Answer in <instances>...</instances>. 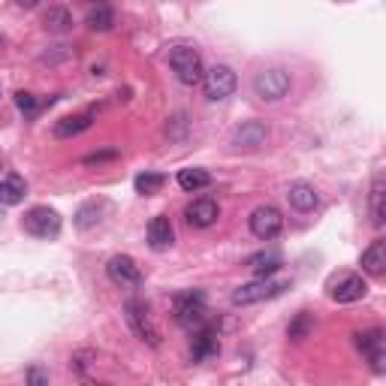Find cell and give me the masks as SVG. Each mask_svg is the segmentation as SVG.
Listing matches in <instances>:
<instances>
[{
  "instance_id": "obj_1",
  "label": "cell",
  "mask_w": 386,
  "mask_h": 386,
  "mask_svg": "<svg viewBox=\"0 0 386 386\" xmlns=\"http://www.w3.org/2000/svg\"><path fill=\"white\" fill-rule=\"evenodd\" d=\"M172 314H176V323L185 329H199L208 320L206 314V296L199 290H185L172 299Z\"/></svg>"
},
{
  "instance_id": "obj_2",
  "label": "cell",
  "mask_w": 386,
  "mask_h": 386,
  "mask_svg": "<svg viewBox=\"0 0 386 386\" xmlns=\"http://www.w3.org/2000/svg\"><path fill=\"white\" fill-rule=\"evenodd\" d=\"M124 317H127V326L133 329V335L139 338V341L151 344V347H160V329L154 326V320H151L148 305H145V302H139V299H127Z\"/></svg>"
},
{
  "instance_id": "obj_3",
  "label": "cell",
  "mask_w": 386,
  "mask_h": 386,
  "mask_svg": "<svg viewBox=\"0 0 386 386\" xmlns=\"http://www.w3.org/2000/svg\"><path fill=\"white\" fill-rule=\"evenodd\" d=\"M169 67L176 72V79L181 85H199L202 82V58L199 52L193 49V45H176V49L169 52Z\"/></svg>"
},
{
  "instance_id": "obj_4",
  "label": "cell",
  "mask_w": 386,
  "mask_h": 386,
  "mask_svg": "<svg viewBox=\"0 0 386 386\" xmlns=\"http://www.w3.org/2000/svg\"><path fill=\"white\" fill-rule=\"evenodd\" d=\"M22 229L33 238H54L61 233V215L49 206H36L31 211H24Z\"/></svg>"
},
{
  "instance_id": "obj_5",
  "label": "cell",
  "mask_w": 386,
  "mask_h": 386,
  "mask_svg": "<svg viewBox=\"0 0 386 386\" xmlns=\"http://www.w3.org/2000/svg\"><path fill=\"white\" fill-rule=\"evenodd\" d=\"M290 91V76L284 70H263L256 72L254 79V94L263 100V103H278V100L287 97Z\"/></svg>"
},
{
  "instance_id": "obj_6",
  "label": "cell",
  "mask_w": 386,
  "mask_h": 386,
  "mask_svg": "<svg viewBox=\"0 0 386 386\" xmlns=\"http://www.w3.org/2000/svg\"><path fill=\"white\" fill-rule=\"evenodd\" d=\"M236 85H238V79L226 63H215L208 72H202V88H206L208 100H226L236 91Z\"/></svg>"
},
{
  "instance_id": "obj_7",
  "label": "cell",
  "mask_w": 386,
  "mask_h": 386,
  "mask_svg": "<svg viewBox=\"0 0 386 386\" xmlns=\"http://www.w3.org/2000/svg\"><path fill=\"white\" fill-rule=\"evenodd\" d=\"M287 290L284 281H269V278H260V281H251V284H242L236 293H233V305H254V302H263V299H272L278 293Z\"/></svg>"
},
{
  "instance_id": "obj_8",
  "label": "cell",
  "mask_w": 386,
  "mask_h": 386,
  "mask_svg": "<svg viewBox=\"0 0 386 386\" xmlns=\"http://www.w3.org/2000/svg\"><path fill=\"white\" fill-rule=\"evenodd\" d=\"M106 275L118 287H139L142 284V269L136 265L133 256H127V254H115L112 260L106 263Z\"/></svg>"
},
{
  "instance_id": "obj_9",
  "label": "cell",
  "mask_w": 386,
  "mask_h": 386,
  "mask_svg": "<svg viewBox=\"0 0 386 386\" xmlns=\"http://www.w3.org/2000/svg\"><path fill=\"white\" fill-rule=\"evenodd\" d=\"M284 229V215L275 206H260L254 208L251 215V233L256 238H263V242H269V238H275Z\"/></svg>"
},
{
  "instance_id": "obj_10",
  "label": "cell",
  "mask_w": 386,
  "mask_h": 386,
  "mask_svg": "<svg viewBox=\"0 0 386 386\" xmlns=\"http://www.w3.org/2000/svg\"><path fill=\"white\" fill-rule=\"evenodd\" d=\"M353 338H356V347L371 360L374 371L383 374L386 371V338H383L380 329H369V332H360Z\"/></svg>"
},
{
  "instance_id": "obj_11",
  "label": "cell",
  "mask_w": 386,
  "mask_h": 386,
  "mask_svg": "<svg viewBox=\"0 0 386 386\" xmlns=\"http://www.w3.org/2000/svg\"><path fill=\"white\" fill-rule=\"evenodd\" d=\"M365 293H369V284H365L360 275H341V278L332 281V299L341 302V305L365 299Z\"/></svg>"
},
{
  "instance_id": "obj_12",
  "label": "cell",
  "mask_w": 386,
  "mask_h": 386,
  "mask_svg": "<svg viewBox=\"0 0 386 386\" xmlns=\"http://www.w3.org/2000/svg\"><path fill=\"white\" fill-rule=\"evenodd\" d=\"M220 353V341H217V332L211 326L202 323L199 329H193V344H190V356L196 362H206V360H215Z\"/></svg>"
},
{
  "instance_id": "obj_13",
  "label": "cell",
  "mask_w": 386,
  "mask_h": 386,
  "mask_svg": "<svg viewBox=\"0 0 386 386\" xmlns=\"http://www.w3.org/2000/svg\"><path fill=\"white\" fill-rule=\"evenodd\" d=\"M265 139H269V127H265L263 121H247L233 133V145H236V148H242V151L263 148Z\"/></svg>"
},
{
  "instance_id": "obj_14",
  "label": "cell",
  "mask_w": 386,
  "mask_h": 386,
  "mask_svg": "<svg viewBox=\"0 0 386 386\" xmlns=\"http://www.w3.org/2000/svg\"><path fill=\"white\" fill-rule=\"evenodd\" d=\"M185 217H187V224H190V226L206 229V226H211V224H215V220L220 217V208H217V202H215V199L199 196V199H193L190 206L185 208Z\"/></svg>"
},
{
  "instance_id": "obj_15",
  "label": "cell",
  "mask_w": 386,
  "mask_h": 386,
  "mask_svg": "<svg viewBox=\"0 0 386 386\" xmlns=\"http://www.w3.org/2000/svg\"><path fill=\"white\" fill-rule=\"evenodd\" d=\"M172 242H176V229H172V220L169 217H154L148 224V245L154 247V251H167V247H172Z\"/></svg>"
},
{
  "instance_id": "obj_16",
  "label": "cell",
  "mask_w": 386,
  "mask_h": 386,
  "mask_svg": "<svg viewBox=\"0 0 386 386\" xmlns=\"http://www.w3.org/2000/svg\"><path fill=\"white\" fill-rule=\"evenodd\" d=\"M287 199H290V206L296 208V211H314L317 202H320L317 190L311 187V185H305V181H296V185H290Z\"/></svg>"
},
{
  "instance_id": "obj_17",
  "label": "cell",
  "mask_w": 386,
  "mask_h": 386,
  "mask_svg": "<svg viewBox=\"0 0 386 386\" xmlns=\"http://www.w3.org/2000/svg\"><path fill=\"white\" fill-rule=\"evenodd\" d=\"M43 27L49 33H70L72 31V13L67 6H49V13L43 15Z\"/></svg>"
},
{
  "instance_id": "obj_18",
  "label": "cell",
  "mask_w": 386,
  "mask_h": 386,
  "mask_svg": "<svg viewBox=\"0 0 386 386\" xmlns=\"http://www.w3.org/2000/svg\"><path fill=\"white\" fill-rule=\"evenodd\" d=\"M88 127H91V112H85V115H70V118H61V121L54 124V136H58V139H72V136L85 133Z\"/></svg>"
},
{
  "instance_id": "obj_19",
  "label": "cell",
  "mask_w": 386,
  "mask_h": 386,
  "mask_svg": "<svg viewBox=\"0 0 386 386\" xmlns=\"http://www.w3.org/2000/svg\"><path fill=\"white\" fill-rule=\"evenodd\" d=\"M24 196H27V185L22 176H6L0 181V202L3 206H18Z\"/></svg>"
},
{
  "instance_id": "obj_20",
  "label": "cell",
  "mask_w": 386,
  "mask_h": 386,
  "mask_svg": "<svg viewBox=\"0 0 386 386\" xmlns=\"http://www.w3.org/2000/svg\"><path fill=\"white\" fill-rule=\"evenodd\" d=\"M362 269L369 272V275H383V269H386V242H371V247L362 254Z\"/></svg>"
},
{
  "instance_id": "obj_21",
  "label": "cell",
  "mask_w": 386,
  "mask_h": 386,
  "mask_svg": "<svg viewBox=\"0 0 386 386\" xmlns=\"http://www.w3.org/2000/svg\"><path fill=\"white\" fill-rule=\"evenodd\" d=\"M178 185H181V190L193 193V190L208 187V185H211V176H208L206 169H181V172H178Z\"/></svg>"
},
{
  "instance_id": "obj_22",
  "label": "cell",
  "mask_w": 386,
  "mask_h": 386,
  "mask_svg": "<svg viewBox=\"0 0 386 386\" xmlns=\"http://www.w3.org/2000/svg\"><path fill=\"white\" fill-rule=\"evenodd\" d=\"M247 265H251L260 278H269V275L281 269V256L278 254H254L251 260H247Z\"/></svg>"
},
{
  "instance_id": "obj_23",
  "label": "cell",
  "mask_w": 386,
  "mask_h": 386,
  "mask_svg": "<svg viewBox=\"0 0 386 386\" xmlns=\"http://www.w3.org/2000/svg\"><path fill=\"white\" fill-rule=\"evenodd\" d=\"M115 24V15H112V9H109L106 3H97V6H91V13H88V27L91 31H109V27Z\"/></svg>"
},
{
  "instance_id": "obj_24",
  "label": "cell",
  "mask_w": 386,
  "mask_h": 386,
  "mask_svg": "<svg viewBox=\"0 0 386 386\" xmlns=\"http://www.w3.org/2000/svg\"><path fill=\"white\" fill-rule=\"evenodd\" d=\"M383 178L378 176L374 178V185H371V224L374 226H383V220H386V208H383Z\"/></svg>"
},
{
  "instance_id": "obj_25",
  "label": "cell",
  "mask_w": 386,
  "mask_h": 386,
  "mask_svg": "<svg viewBox=\"0 0 386 386\" xmlns=\"http://www.w3.org/2000/svg\"><path fill=\"white\" fill-rule=\"evenodd\" d=\"M163 185H167V176H160V172H142V176H136V193H142V196L157 193Z\"/></svg>"
},
{
  "instance_id": "obj_26",
  "label": "cell",
  "mask_w": 386,
  "mask_h": 386,
  "mask_svg": "<svg viewBox=\"0 0 386 386\" xmlns=\"http://www.w3.org/2000/svg\"><path fill=\"white\" fill-rule=\"evenodd\" d=\"M97 224H100V206H97V202H88V206H82L76 211V226L79 229H91Z\"/></svg>"
},
{
  "instance_id": "obj_27",
  "label": "cell",
  "mask_w": 386,
  "mask_h": 386,
  "mask_svg": "<svg viewBox=\"0 0 386 386\" xmlns=\"http://www.w3.org/2000/svg\"><path fill=\"white\" fill-rule=\"evenodd\" d=\"M311 317H308V311H299L296 314V320L290 323V329H287V335L293 338V341H302V338H308V332H311Z\"/></svg>"
},
{
  "instance_id": "obj_28",
  "label": "cell",
  "mask_w": 386,
  "mask_h": 386,
  "mask_svg": "<svg viewBox=\"0 0 386 386\" xmlns=\"http://www.w3.org/2000/svg\"><path fill=\"white\" fill-rule=\"evenodd\" d=\"M15 106L22 109L24 115H36V109H40V100H36L33 94H27V91H18V94H15Z\"/></svg>"
},
{
  "instance_id": "obj_29",
  "label": "cell",
  "mask_w": 386,
  "mask_h": 386,
  "mask_svg": "<svg viewBox=\"0 0 386 386\" xmlns=\"http://www.w3.org/2000/svg\"><path fill=\"white\" fill-rule=\"evenodd\" d=\"M109 160H118V151H97V154H88L85 160V167H100V163H109Z\"/></svg>"
},
{
  "instance_id": "obj_30",
  "label": "cell",
  "mask_w": 386,
  "mask_h": 386,
  "mask_svg": "<svg viewBox=\"0 0 386 386\" xmlns=\"http://www.w3.org/2000/svg\"><path fill=\"white\" fill-rule=\"evenodd\" d=\"M27 383H33V386H45V383H49V374L40 371V369H31V371H27Z\"/></svg>"
},
{
  "instance_id": "obj_31",
  "label": "cell",
  "mask_w": 386,
  "mask_h": 386,
  "mask_svg": "<svg viewBox=\"0 0 386 386\" xmlns=\"http://www.w3.org/2000/svg\"><path fill=\"white\" fill-rule=\"evenodd\" d=\"M40 0H15V6H22V9H33Z\"/></svg>"
},
{
  "instance_id": "obj_32",
  "label": "cell",
  "mask_w": 386,
  "mask_h": 386,
  "mask_svg": "<svg viewBox=\"0 0 386 386\" xmlns=\"http://www.w3.org/2000/svg\"><path fill=\"white\" fill-rule=\"evenodd\" d=\"M0 45H3V36H0Z\"/></svg>"
}]
</instances>
